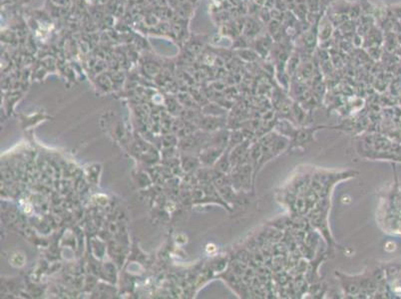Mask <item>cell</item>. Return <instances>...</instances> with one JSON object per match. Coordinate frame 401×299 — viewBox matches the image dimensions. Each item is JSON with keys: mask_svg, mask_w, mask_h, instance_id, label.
<instances>
[{"mask_svg": "<svg viewBox=\"0 0 401 299\" xmlns=\"http://www.w3.org/2000/svg\"><path fill=\"white\" fill-rule=\"evenodd\" d=\"M257 3H258V4H263L264 2H266V0H258V1H255Z\"/></svg>", "mask_w": 401, "mask_h": 299, "instance_id": "obj_1", "label": "cell"}]
</instances>
